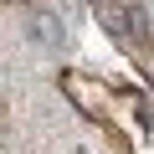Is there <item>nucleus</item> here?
Here are the masks:
<instances>
[{"mask_svg":"<svg viewBox=\"0 0 154 154\" xmlns=\"http://www.w3.org/2000/svg\"><path fill=\"white\" fill-rule=\"evenodd\" d=\"M98 16H103V26H113L118 36H134V11H123V5H113V0H103V5H98Z\"/></svg>","mask_w":154,"mask_h":154,"instance_id":"obj_2","label":"nucleus"},{"mask_svg":"<svg viewBox=\"0 0 154 154\" xmlns=\"http://www.w3.org/2000/svg\"><path fill=\"white\" fill-rule=\"evenodd\" d=\"M134 118H139V128L149 134V128H154V103H139V113H134Z\"/></svg>","mask_w":154,"mask_h":154,"instance_id":"obj_3","label":"nucleus"},{"mask_svg":"<svg viewBox=\"0 0 154 154\" xmlns=\"http://www.w3.org/2000/svg\"><path fill=\"white\" fill-rule=\"evenodd\" d=\"M62 31H67L62 16H51V11H36V16H31V41H36V46L57 51V46H62Z\"/></svg>","mask_w":154,"mask_h":154,"instance_id":"obj_1","label":"nucleus"}]
</instances>
